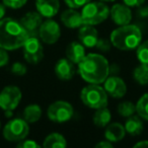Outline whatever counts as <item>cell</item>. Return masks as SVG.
<instances>
[{
  "label": "cell",
  "instance_id": "cell-1",
  "mask_svg": "<svg viewBox=\"0 0 148 148\" xmlns=\"http://www.w3.org/2000/svg\"><path fill=\"white\" fill-rule=\"evenodd\" d=\"M77 65L79 75L87 83L101 84L110 75L109 61L101 54L91 53L85 55Z\"/></svg>",
  "mask_w": 148,
  "mask_h": 148
},
{
  "label": "cell",
  "instance_id": "cell-2",
  "mask_svg": "<svg viewBox=\"0 0 148 148\" xmlns=\"http://www.w3.org/2000/svg\"><path fill=\"white\" fill-rule=\"evenodd\" d=\"M29 38V34L19 21L12 17L0 19V48L6 51L19 49Z\"/></svg>",
  "mask_w": 148,
  "mask_h": 148
},
{
  "label": "cell",
  "instance_id": "cell-3",
  "mask_svg": "<svg viewBox=\"0 0 148 148\" xmlns=\"http://www.w3.org/2000/svg\"><path fill=\"white\" fill-rule=\"evenodd\" d=\"M111 43L115 48L121 51H131L137 49L141 44V29L135 25H121L114 29L111 34Z\"/></svg>",
  "mask_w": 148,
  "mask_h": 148
},
{
  "label": "cell",
  "instance_id": "cell-4",
  "mask_svg": "<svg viewBox=\"0 0 148 148\" xmlns=\"http://www.w3.org/2000/svg\"><path fill=\"white\" fill-rule=\"evenodd\" d=\"M80 99L87 108L99 110L108 106V93L99 84H92L83 87L80 91Z\"/></svg>",
  "mask_w": 148,
  "mask_h": 148
},
{
  "label": "cell",
  "instance_id": "cell-5",
  "mask_svg": "<svg viewBox=\"0 0 148 148\" xmlns=\"http://www.w3.org/2000/svg\"><path fill=\"white\" fill-rule=\"evenodd\" d=\"M110 8L103 2H88L81 11L83 25H99L109 17Z\"/></svg>",
  "mask_w": 148,
  "mask_h": 148
},
{
  "label": "cell",
  "instance_id": "cell-6",
  "mask_svg": "<svg viewBox=\"0 0 148 148\" xmlns=\"http://www.w3.org/2000/svg\"><path fill=\"white\" fill-rule=\"evenodd\" d=\"M29 123L25 119H12L3 128V136L7 141L19 142L25 139L29 135Z\"/></svg>",
  "mask_w": 148,
  "mask_h": 148
},
{
  "label": "cell",
  "instance_id": "cell-7",
  "mask_svg": "<svg viewBox=\"0 0 148 148\" xmlns=\"http://www.w3.org/2000/svg\"><path fill=\"white\" fill-rule=\"evenodd\" d=\"M73 107L65 101H57L49 106L47 116L52 122L65 123L73 117Z\"/></svg>",
  "mask_w": 148,
  "mask_h": 148
},
{
  "label": "cell",
  "instance_id": "cell-8",
  "mask_svg": "<svg viewBox=\"0 0 148 148\" xmlns=\"http://www.w3.org/2000/svg\"><path fill=\"white\" fill-rule=\"evenodd\" d=\"M25 61L29 64H38L44 58V47L39 37H29L23 46Z\"/></svg>",
  "mask_w": 148,
  "mask_h": 148
},
{
  "label": "cell",
  "instance_id": "cell-9",
  "mask_svg": "<svg viewBox=\"0 0 148 148\" xmlns=\"http://www.w3.org/2000/svg\"><path fill=\"white\" fill-rule=\"evenodd\" d=\"M21 89L14 85L5 86L0 91V109L3 111H14L21 101Z\"/></svg>",
  "mask_w": 148,
  "mask_h": 148
},
{
  "label": "cell",
  "instance_id": "cell-10",
  "mask_svg": "<svg viewBox=\"0 0 148 148\" xmlns=\"http://www.w3.org/2000/svg\"><path fill=\"white\" fill-rule=\"evenodd\" d=\"M61 37V29L58 23L51 18L43 21L39 29V38L48 45H54Z\"/></svg>",
  "mask_w": 148,
  "mask_h": 148
},
{
  "label": "cell",
  "instance_id": "cell-11",
  "mask_svg": "<svg viewBox=\"0 0 148 148\" xmlns=\"http://www.w3.org/2000/svg\"><path fill=\"white\" fill-rule=\"evenodd\" d=\"M103 88L108 95L115 99H121L127 92V85L125 81L117 75H109L103 82Z\"/></svg>",
  "mask_w": 148,
  "mask_h": 148
},
{
  "label": "cell",
  "instance_id": "cell-12",
  "mask_svg": "<svg viewBox=\"0 0 148 148\" xmlns=\"http://www.w3.org/2000/svg\"><path fill=\"white\" fill-rule=\"evenodd\" d=\"M42 17L43 16L39 12L29 11L19 19V23L27 32L29 37H39V29L43 23Z\"/></svg>",
  "mask_w": 148,
  "mask_h": 148
},
{
  "label": "cell",
  "instance_id": "cell-13",
  "mask_svg": "<svg viewBox=\"0 0 148 148\" xmlns=\"http://www.w3.org/2000/svg\"><path fill=\"white\" fill-rule=\"evenodd\" d=\"M110 15L112 21L119 27L129 25L132 21V11L130 7L121 3H117L112 6L110 9Z\"/></svg>",
  "mask_w": 148,
  "mask_h": 148
},
{
  "label": "cell",
  "instance_id": "cell-14",
  "mask_svg": "<svg viewBox=\"0 0 148 148\" xmlns=\"http://www.w3.org/2000/svg\"><path fill=\"white\" fill-rule=\"evenodd\" d=\"M78 39L79 42L84 47L93 48L95 47L97 41H99V33L93 25H83V27H79L78 31Z\"/></svg>",
  "mask_w": 148,
  "mask_h": 148
},
{
  "label": "cell",
  "instance_id": "cell-15",
  "mask_svg": "<svg viewBox=\"0 0 148 148\" xmlns=\"http://www.w3.org/2000/svg\"><path fill=\"white\" fill-rule=\"evenodd\" d=\"M56 76L61 80H70L75 74L74 63H72L68 58H62L57 61L54 68Z\"/></svg>",
  "mask_w": 148,
  "mask_h": 148
},
{
  "label": "cell",
  "instance_id": "cell-16",
  "mask_svg": "<svg viewBox=\"0 0 148 148\" xmlns=\"http://www.w3.org/2000/svg\"><path fill=\"white\" fill-rule=\"evenodd\" d=\"M36 7L43 17L51 18L58 13L60 3L59 0H36Z\"/></svg>",
  "mask_w": 148,
  "mask_h": 148
},
{
  "label": "cell",
  "instance_id": "cell-17",
  "mask_svg": "<svg viewBox=\"0 0 148 148\" xmlns=\"http://www.w3.org/2000/svg\"><path fill=\"white\" fill-rule=\"evenodd\" d=\"M61 21L68 29H79L83 25L81 13L75 10V8H69L61 13Z\"/></svg>",
  "mask_w": 148,
  "mask_h": 148
},
{
  "label": "cell",
  "instance_id": "cell-18",
  "mask_svg": "<svg viewBox=\"0 0 148 148\" xmlns=\"http://www.w3.org/2000/svg\"><path fill=\"white\" fill-rule=\"evenodd\" d=\"M65 53L66 58H68L72 63L78 64L84 58L85 48L80 42H71L66 47Z\"/></svg>",
  "mask_w": 148,
  "mask_h": 148
},
{
  "label": "cell",
  "instance_id": "cell-19",
  "mask_svg": "<svg viewBox=\"0 0 148 148\" xmlns=\"http://www.w3.org/2000/svg\"><path fill=\"white\" fill-rule=\"evenodd\" d=\"M126 135V130L122 124L118 123H112L109 124L106 128L105 131V138L106 140L112 142V143H116V142H120L123 140V138Z\"/></svg>",
  "mask_w": 148,
  "mask_h": 148
},
{
  "label": "cell",
  "instance_id": "cell-20",
  "mask_svg": "<svg viewBox=\"0 0 148 148\" xmlns=\"http://www.w3.org/2000/svg\"><path fill=\"white\" fill-rule=\"evenodd\" d=\"M125 130L126 133H128L131 136H138L142 133L144 129V125L142 119L139 116L132 115L131 117L127 118V121L125 123Z\"/></svg>",
  "mask_w": 148,
  "mask_h": 148
},
{
  "label": "cell",
  "instance_id": "cell-21",
  "mask_svg": "<svg viewBox=\"0 0 148 148\" xmlns=\"http://www.w3.org/2000/svg\"><path fill=\"white\" fill-rule=\"evenodd\" d=\"M42 117V109L37 103H32L25 108L23 118L29 124L38 122Z\"/></svg>",
  "mask_w": 148,
  "mask_h": 148
},
{
  "label": "cell",
  "instance_id": "cell-22",
  "mask_svg": "<svg viewBox=\"0 0 148 148\" xmlns=\"http://www.w3.org/2000/svg\"><path fill=\"white\" fill-rule=\"evenodd\" d=\"M112 119V115L110 110L107 107L101 109L95 110V113L93 115V124L99 128L107 127L110 124Z\"/></svg>",
  "mask_w": 148,
  "mask_h": 148
},
{
  "label": "cell",
  "instance_id": "cell-23",
  "mask_svg": "<svg viewBox=\"0 0 148 148\" xmlns=\"http://www.w3.org/2000/svg\"><path fill=\"white\" fill-rule=\"evenodd\" d=\"M43 146L45 148H64L67 146V141L61 134L52 133L45 138Z\"/></svg>",
  "mask_w": 148,
  "mask_h": 148
},
{
  "label": "cell",
  "instance_id": "cell-24",
  "mask_svg": "<svg viewBox=\"0 0 148 148\" xmlns=\"http://www.w3.org/2000/svg\"><path fill=\"white\" fill-rule=\"evenodd\" d=\"M133 78L138 84L147 85L148 84V65L141 63L134 69Z\"/></svg>",
  "mask_w": 148,
  "mask_h": 148
},
{
  "label": "cell",
  "instance_id": "cell-25",
  "mask_svg": "<svg viewBox=\"0 0 148 148\" xmlns=\"http://www.w3.org/2000/svg\"><path fill=\"white\" fill-rule=\"evenodd\" d=\"M136 113L141 119L148 121V92L138 99L136 103Z\"/></svg>",
  "mask_w": 148,
  "mask_h": 148
},
{
  "label": "cell",
  "instance_id": "cell-26",
  "mask_svg": "<svg viewBox=\"0 0 148 148\" xmlns=\"http://www.w3.org/2000/svg\"><path fill=\"white\" fill-rule=\"evenodd\" d=\"M118 113L121 117L129 118L136 113V105L131 101H123L118 106Z\"/></svg>",
  "mask_w": 148,
  "mask_h": 148
},
{
  "label": "cell",
  "instance_id": "cell-27",
  "mask_svg": "<svg viewBox=\"0 0 148 148\" xmlns=\"http://www.w3.org/2000/svg\"><path fill=\"white\" fill-rule=\"evenodd\" d=\"M136 56L140 63L148 65V40L138 46L136 49Z\"/></svg>",
  "mask_w": 148,
  "mask_h": 148
},
{
  "label": "cell",
  "instance_id": "cell-28",
  "mask_svg": "<svg viewBox=\"0 0 148 148\" xmlns=\"http://www.w3.org/2000/svg\"><path fill=\"white\" fill-rule=\"evenodd\" d=\"M11 72L16 76H23L27 72V69L25 67V64L21 63V62H15L12 66H11Z\"/></svg>",
  "mask_w": 148,
  "mask_h": 148
},
{
  "label": "cell",
  "instance_id": "cell-29",
  "mask_svg": "<svg viewBox=\"0 0 148 148\" xmlns=\"http://www.w3.org/2000/svg\"><path fill=\"white\" fill-rule=\"evenodd\" d=\"M2 2L6 7L17 9V8H21L23 5L27 4V0H2Z\"/></svg>",
  "mask_w": 148,
  "mask_h": 148
},
{
  "label": "cell",
  "instance_id": "cell-30",
  "mask_svg": "<svg viewBox=\"0 0 148 148\" xmlns=\"http://www.w3.org/2000/svg\"><path fill=\"white\" fill-rule=\"evenodd\" d=\"M95 47H97L99 51L103 52V53H106V52H109L110 50H111V48H112L111 40L109 41V40H106V39H99V41H97Z\"/></svg>",
  "mask_w": 148,
  "mask_h": 148
},
{
  "label": "cell",
  "instance_id": "cell-31",
  "mask_svg": "<svg viewBox=\"0 0 148 148\" xmlns=\"http://www.w3.org/2000/svg\"><path fill=\"white\" fill-rule=\"evenodd\" d=\"M64 2L70 7V8H80L83 7L85 4L90 2V0H64Z\"/></svg>",
  "mask_w": 148,
  "mask_h": 148
},
{
  "label": "cell",
  "instance_id": "cell-32",
  "mask_svg": "<svg viewBox=\"0 0 148 148\" xmlns=\"http://www.w3.org/2000/svg\"><path fill=\"white\" fill-rule=\"evenodd\" d=\"M16 147L18 148H40V145L36 141L31 139H23L17 142Z\"/></svg>",
  "mask_w": 148,
  "mask_h": 148
},
{
  "label": "cell",
  "instance_id": "cell-33",
  "mask_svg": "<svg viewBox=\"0 0 148 148\" xmlns=\"http://www.w3.org/2000/svg\"><path fill=\"white\" fill-rule=\"evenodd\" d=\"M9 61V56L6 50L0 48V68L7 65Z\"/></svg>",
  "mask_w": 148,
  "mask_h": 148
},
{
  "label": "cell",
  "instance_id": "cell-34",
  "mask_svg": "<svg viewBox=\"0 0 148 148\" xmlns=\"http://www.w3.org/2000/svg\"><path fill=\"white\" fill-rule=\"evenodd\" d=\"M124 4L129 7H139L145 2V0H122Z\"/></svg>",
  "mask_w": 148,
  "mask_h": 148
},
{
  "label": "cell",
  "instance_id": "cell-35",
  "mask_svg": "<svg viewBox=\"0 0 148 148\" xmlns=\"http://www.w3.org/2000/svg\"><path fill=\"white\" fill-rule=\"evenodd\" d=\"M137 15L141 18H145V17H148V7L146 6H142L138 8L137 10Z\"/></svg>",
  "mask_w": 148,
  "mask_h": 148
},
{
  "label": "cell",
  "instance_id": "cell-36",
  "mask_svg": "<svg viewBox=\"0 0 148 148\" xmlns=\"http://www.w3.org/2000/svg\"><path fill=\"white\" fill-rule=\"evenodd\" d=\"M97 148H112L113 147V143L108 140H103V141H101L95 145Z\"/></svg>",
  "mask_w": 148,
  "mask_h": 148
},
{
  "label": "cell",
  "instance_id": "cell-37",
  "mask_svg": "<svg viewBox=\"0 0 148 148\" xmlns=\"http://www.w3.org/2000/svg\"><path fill=\"white\" fill-rule=\"evenodd\" d=\"M148 147V140H142L134 144V148H147Z\"/></svg>",
  "mask_w": 148,
  "mask_h": 148
},
{
  "label": "cell",
  "instance_id": "cell-38",
  "mask_svg": "<svg viewBox=\"0 0 148 148\" xmlns=\"http://www.w3.org/2000/svg\"><path fill=\"white\" fill-rule=\"evenodd\" d=\"M119 66L118 65H111L110 66V75H117L119 73Z\"/></svg>",
  "mask_w": 148,
  "mask_h": 148
},
{
  "label": "cell",
  "instance_id": "cell-39",
  "mask_svg": "<svg viewBox=\"0 0 148 148\" xmlns=\"http://www.w3.org/2000/svg\"><path fill=\"white\" fill-rule=\"evenodd\" d=\"M5 5L3 3H0V19H2L5 15V12H6V8H5Z\"/></svg>",
  "mask_w": 148,
  "mask_h": 148
},
{
  "label": "cell",
  "instance_id": "cell-40",
  "mask_svg": "<svg viewBox=\"0 0 148 148\" xmlns=\"http://www.w3.org/2000/svg\"><path fill=\"white\" fill-rule=\"evenodd\" d=\"M4 113H5V117L10 118L11 116H12V114H13V111H5Z\"/></svg>",
  "mask_w": 148,
  "mask_h": 148
},
{
  "label": "cell",
  "instance_id": "cell-41",
  "mask_svg": "<svg viewBox=\"0 0 148 148\" xmlns=\"http://www.w3.org/2000/svg\"><path fill=\"white\" fill-rule=\"evenodd\" d=\"M101 1H103V2H112V1H115V0H101Z\"/></svg>",
  "mask_w": 148,
  "mask_h": 148
},
{
  "label": "cell",
  "instance_id": "cell-42",
  "mask_svg": "<svg viewBox=\"0 0 148 148\" xmlns=\"http://www.w3.org/2000/svg\"><path fill=\"white\" fill-rule=\"evenodd\" d=\"M0 127H1V124H0Z\"/></svg>",
  "mask_w": 148,
  "mask_h": 148
}]
</instances>
